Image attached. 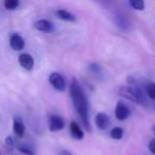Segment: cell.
Segmentation results:
<instances>
[{"label":"cell","mask_w":155,"mask_h":155,"mask_svg":"<svg viewBox=\"0 0 155 155\" xmlns=\"http://www.w3.org/2000/svg\"><path fill=\"white\" fill-rule=\"evenodd\" d=\"M70 96L73 102V106H74L75 110H77V113L80 116L83 125H84V127L87 131L91 132V124H89L88 118V101H87V98L84 91H83L80 83L78 82L75 78H73L72 81H71Z\"/></svg>","instance_id":"1"},{"label":"cell","mask_w":155,"mask_h":155,"mask_svg":"<svg viewBox=\"0 0 155 155\" xmlns=\"http://www.w3.org/2000/svg\"><path fill=\"white\" fill-rule=\"evenodd\" d=\"M119 94L120 96L124 97L125 99L133 101L135 103L144 104L146 103V97L142 94L141 89L135 86H123L119 89Z\"/></svg>","instance_id":"2"},{"label":"cell","mask_w":155,"mask_h":155,"mask_svg":"<svg viewBox=\"0 0 155 155\" xmlns=\"http://www.w3.org/2000/svg\"><path fill=\"white\" fill-rule=\"evenodd\" d=\"M49 83L52 85L54 89H56L58 91H65V80L64 78L58 72H53L50 74L49 77Z\"/></svg>","instance_id":"3"},{"label":"cell","mask_w":155,"mask_h":155,"mask_svg":"<svg viewBox=\"0 0 155 155\" xmlns=\"http://www.w3.org/2000/svg\"><path fill=\"white\" fill-rule=\"evenodd\" d=\"M33 26H34V28L37 31H41V32H45V33H52L55 30L54 25L48 19H39L37 21H35Z\"/></svg>","instance_id":"4"},{"label":"cell","mask_w":155,"mask_h":155,"mask_svg":"<svg viewBox=\"0 0 155 155\" xmlns=\"http://www.w3.org/2000/svg\"><path fill=\"white\" fill-rule=\"evenodd\" d=\"M65 127L64 119L58 115H51L49 118V130L51 132H58Z\"/></svg>","instance_id":"5"},{"label":"cell","mask_w":155,"mask_h":155,"mask_svg":"<svg viewBox=\"0 0 155 155\" xmlns=\"http://www.w3.org/2000/svg\"><path fill=\"white\" fill-rule=\"evenodd\" d=\"M130 114H131L130 108L124 103H122V102H118L117 103L116 108H115V116H116V118L118 120H125L127 118H129Z\"/></svg>","instance_id":"6"},{"label":"cell","mask_w":155,"mask_h":155,"mask_svg":"<svg viewBox=\"0 0 155 155\" xmlns=\"http://www.w3.org/2000/svg\"><path fill=\"white\" fill-rule=\"evenodd\" d=\"M18 62L20 66L25 68L26 70H32L34 67V58L29 53H21L18 56Z\"/></svg>","instance_id":"7"},{"label":"cell","mask_w":155,"mask_h":155,"mask_svg":"<svg viewBox=\"0 0 155 155\" xmlns=\"http://www.w3.org/2000/svg\"><path fill=\"white\" fill-rule=\"evenodd\" d=\"M10 46H11L12 49L15 50V51H20V50H22L25 48L24 38H22L19 34L14 33V34H12L11 37H10Z\"/></svg>","instance_id":"8"},{"label":"cell","mask_w":155,"mask_h":155,"mask_svg":"<svg viewBox=\"0 0 155 155\" xmlns=\"http://www.w3.org/2000/svg\"><path fill=\"white\" fill-rule=\"evenodd\" d=\"M114 19H115V22H116V25L121 29V30L127 31L130 29V26H131V24H130L129 19H127V18L125 17L123 14L116 13V14H115V16H114Z\"/></svg>","instance_id":"9"},{"label":"cell","mask_w":155,"mask_h":155,"mask_svg":"<svg viewBox=\"0 0 155 155\" xmlns=\"http://www.w3.org/2000/svg\"><path fill=\"white\" fill-rule=\"evenodd\" d=\"M110 118L104 113H99L96 116V124L100 130H106L110 125Z\"/></svg>","instance_id":"10"},{"label":"cell","mask_w":155,"mask_h":155,"mask_svg":"<svg viewBox=\"0 0 155 155\" xmlns=\"http://www.w3.org/2000/svg\"><path fill=\"white\" fill-rule=\"evenodd\" d=\"M70 134L77 140H81L84 138V132L82 131L80 125L78 124L75 121H71L70 123Z\"/></svg>","instance_id":"11"},{"label":"cell","mask_w":155,"mask_h":155,"mask_svg":"<svg viewBox=\"0 0 155 155\" xmlns=\"http://www.w3.org/2000/svg\"><path fill=\"white\" fill-rule=\"evenodd\" d=\"M13 130H14V133L18 136V137H22L25 134V125L22 123L21 119H19L18 117H16L14 119V122H13Z\"/></svg>","instance_id":"12"},{"label":"cell","mask_w":155,"mask_h":155,"mask_svg":"<svg viewBox=\"0 0 155 155\" xmlns=\"http://www.w3.org/2000/svg\"><path fill=\"white\" fill-rule=\"evenodd\" d=\"M55 14L60 19L65 20V21H69V22L75 21V16L73 15V14H71L70 12L66 11V10H63V9L58 10V11L55 12Z\"/></svg>","instance_id":"13"},{"label":"cell","mask_w":155,"mask_h":155,"mask_svg":"<svg viewBox=\"0 0 155 155\" xmlns=\"http://www.w3.org/2000/svg\"><path fill=\"white\" fill-rule=\"evenodd\" d=\"M3 5L9 11H14L19 7V0H5Z\"/></svg>","instance_id":"14"},{"label":"cell","mask_w":155,"mask_h":155,"mask_svg":"<svg viewBox=\"0 0 155 155\" xmlns=\"http://www.w3.org/2000/svg\"><path fill=\"white\" fill-rule=\"evenodd\" d=\"M130 5L136 11H143L144 10V1L143 0H129Z\"/></svg>","instance_id":"15"},{"label":"cell","mask_w":155,"mask_h":155,"mask_svg":"<svg viewBox=\"0 0 155 155\" xmlns=\"http://www.w3.org/2000/svg\"><path fill=\"white\" fill-rule=\"evenodd\" d=\"M110 137L113 139H116V140H119L123 137V130L121 127H114V129L110 131Z\"/></svg>","instance_id":"16"},{"label":"cell","mask_w":155,"mask_h":155,"mask_svg":"<svg viewBox=\"0 0 155 155\" xmlns=\"http://www.w3.org/2000/svg\"><path fill=\"white\" fill-rule=\"evenodd\" d=\"M146 93L150 99L155 100V83H149L146 87Z\"/></svg>","instance_id":"17"},{"label":"cell","mask_w":155,"mask_h":155,"mask_svg":"<svg viewBox=\"0 0 155 155\" xmlns=\"http://www.w3.org/2000/svg\"><path fill=\"white\" fill-rule=\"evenodd\" d=\"M18 150L26 155H35L33 149L30 148V147H28V146H19L18 147Z\"/></svg>","instance_id":"18"},{"label":"cell","mask_w":155,"mask_h":155,"mask_svg":"<svg viewBox=\"0 0 155 155\" xmlns=\"http://www.w3.org/2000/svg\"><path fill=\"white\" fill-rule=\"evenodd\" d=\"M89 70L94 73H99L100 71H101V67H100V65L97 64V63H93V64L89 65Z\"/></svg>","instance_id":"19"},{"label":"cell","mask_w":155,"mask_h":155,"mask_svg":"<svg viewBox=\"0 0 155 155\" xmlns=\"http://www.w3.org/2000/svg\"><path fill=\"white\" fill-rule=\"evenodd\" d=\"M5 144H7V147L10 149V150H13L14 142H13V139H12L11 137H8L7 139H5Z\"/></svg>","instance_id":"20"},{"label":"cell","mask_w":155,"mask_h":155,"mask_svg":"<svg viewBox=\"0 0 155 155\" xmlns=\"http://www.w3.org/2000/svg\"><path fill=\"white\" fill-rule=\"evenodd\" d=\"M149 150H150V152L152 154L155 155V138H153L150 141V143H149Z\"/></svg>","instance_id":"21"},{"label":"cell","mask_w":155,"mask_h":155,"mask_svg":"<svg viewBox=\"0 0 155 155\" xmlns=\"http://www.w3.org/2000/svg\"><path fill=\"white\" fill-rule=\"evenodd\" d=\"M62 155H72V154H71L70 152H68V151H63Z\"/></svg>","instance_id":"22"},{"label":"cell","mask_w":155,"mask_h":155,"mask_svg":"<svg viewBox=\"0 0 155 155\" xmlns=\"http://www.w3.org/2000/svg\"><path fill=\"white\" fill-rule=\"evenodd\" d=\"M102 1H104V2H107V1H110V0H102Z\"/></svg>","instance_id":"23"},{"label":"cell","mask_w":155,"mask_h":155,"mask_svg":"<svg viewBox=\"0 0 155 155\" xmlns=\"http://www.w3.org/2000/svg\"><path fill=\"white\" fill-rule=\"evenodd\" d=\"M153 132H154V133H155V125H154V127H153Z\"/></svg>","instance_id":"24"}]
</instances>
